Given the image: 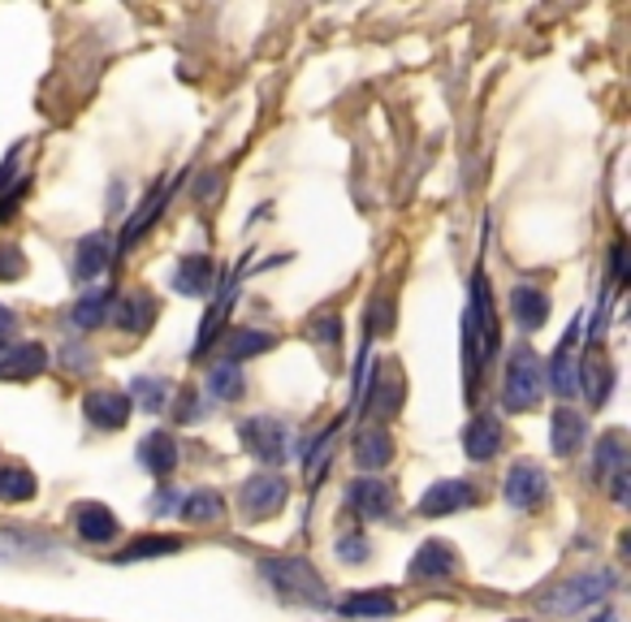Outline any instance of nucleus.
Returning <instances> with one entry per match:
<instances>
[{"mask_svg": "<svg viewBox=\"0 0 631 622\" xmlns=\"http://www.w3.org/2000/svg\"><path fill=\"white\" fill-rule=\"evenodd\" d=\"M260 575L269 579V588L285 606H307V610L329 606V588L307 557H269V562H260Z\"/></svg>", "mask_w": 631, "mask_h": 622, "instance_id": "f257e3e1", "label": "nucleus"}, {"mask_svg": "<svg viewBox=\"0 0 631 622\" xmlns=\"http://www.w3.org/2000/svg\"><path fill=\"white\" fill-rule=\"evenodd\" d=\"M545 394V372L532 346H515L506 359V385H502V407L506 411H528Z\"/></svg>", "mask_w": 631, "mask_h": 622, "instance_id": "f03ea898", "label": "nucleus"}, {"mask_svg": "<svg viewBox=\"0 0 631 622\" xmlns=\"http://www.w3.org/2000/svg\"><path fill=\"white\" fill-rule=\"evenodd\" d=\"M610 588H615V575H610V570H584V575L562 579L554 592H545V597H541V610H550V614H575V610H584V606L606 601Z\"/></svg>", "mask_w": 631, "mask_h": 622, "instance_id": "7ed1b4c3", "label": "nucleus"}, {"mask_svg": "<svg viewBox=\"0 0 631 622\" xmlns=\"http://www.w3.org/2000/svg\"><path fill=\"white\" fill-rule=\"evenodd\" d=\"M238 441L247 445V454H256L260 463H285L294 450V432L281 423L278 415H251V419H243L238 423Z\"/></svg>", "mask_w": 631, "mask_h": 622, "instance_id": "20e7f679", "label": "nucleus"}, {"mask_svg": "<svg viewBox=\"0 0 631 622\" xmlns=\"http://www.w3.org/2000/svg\"><path fill=\"white\" fill-rule=\"evenodd\" d=\"M502 493H506V501H510L515 510H541V506L550 501V476H545V467H541V463L519 459V463L506 472Z\"/></svg>", "mask_w": 631, "mask_h": 622, "instance_id": "39448f33", "label": "nucleus"}, {"mask_svg": "<svg viewBox=\"0 0 631 622\" xmlns=\"http://www.w3.org/2000/svg\"><path fill=\"white\" fill-rule=\"evenodd\" d=\"M285 497H290V484L281 480V476H273V472H260V476L243 480V488H238L243 519H251V523L273 519L281 506H285Z\"/></svg>", "mask_w": 631, "mask_h": 622, "instance_id": "423d86ee", "label": "nucleus"}, {"mask_svg": "<svg viewBox=\"0 0 631 622\" xmlns=\"http://www.w3.org/2000/svg\"><path fill=\"white\" fill-rule=\"evenodd\" d=\"M623 432L615 428V432H606L601 441H597V463H593V476L601 484H610V493H615V501H628V450H623Z\"/></svg>", "mask_w": 631, "mask_h": 622, "instance_id": "0eeeda50", "label": "nucleus"}, {"mask_svg": "<svg viewBox=\"0 0 631 622\" xmlns=\"http://www.w3.org/2000/svg\"><path fill=\"white\" fill-rule=\"evenodd\" d=\"M467 506H476V484L472 480H437L420 501H416V510H420L424 519L459 514V510H467Z\"/></svg>", "mask_w": 631, "mask_h": 622, "instance_id": "6e6552de", "label": "nucleus"}, {"mask_svg": "<svg viewBox=\"0 0 631 622\" xmlns=\"http://www.w3.org/2000/svg\"><path fill=\"white\" fill-rule=\"evenodd\" d=\"M347 501H351L363 519H394V510H398V493H394V484L376 480V476L354 480L351 488H347Z\"/></svg>", "mask_w": 631, "mask_h": 622, "instance_id": "1a4fd4ad", "label": "nucleus"}, {"mask_svg": "<svg viewBox=\"0 0 631 622\" xmlns=\"http://www.w3.org/2000/svg\"><path fill=\"white\" fill-rule=\"evenodd\" d=\"M82 415H87L95 428L117 432V428L131 423V398L117 394V389H91V394L82 398Z\"/></svg>", "mask_w": 631, "mask_h": 622, "instance_id": "9d476101", "label": "nucleus"}, {"mask_svg": "<svg viewBox=\"0 0 631 622\" xmlns=\"http://www.w3.org/2000/svg\"><path fill=\"white\" fill-rule=\"evenodd\" d=\"M70 519H74V532H78L87 545H104V541L117 536V514H113L109 506H100V501H78L70 510Z\"/></svg>", "mask_w": 631, "mask_h": 622, "instance_id": "9b49d317", "label": "nucleus"}, {"mask_svg": "<svg viewBox=\"0 0 631 622\" xmlns=\"http://www.w3.org/2000/svg\"><path fill=\"white\" fill-rule=\"evenodd\" d=\"M113 264V242L109 234H87L78 238V251H74V281H100Z\"/></svg>", "mask_w": 631, "mask_h": 622, "instance_id": "f8f14e48", "label": "nucleus"}, {"mask_svg": "<svg viewBox=\"0 0 631 622\" xmlns=\"http://www.w3.org/2000/svg\"><path fill=\"white\" fill-rule=\"evenodd\" d=\"M575 342H579V325L566 329V338L554 350V367H550V385L559 398H571L579 394V363H575Z\"/></svg>", "mask_w": 631, "mask_h": 622, "instance_id": "ddd939ff", "label": "nucleus"}, {"mask_svg": "<svg viewBox=\"0 0 631 622\" xmlns=\"http://www.w3.org/2000/svg\"><path fill=\"white\" fill-rule=\"evenodd\" d=\"M351 459H354V467H363V472L390 467V459H394V437H390L385 428H363V432L354 437Z\"/></svg>", "mask_w": 631, "mask_h": 622, "instance_id": "4468645a", "label": "nucleus"}, {"mask_svg": "<svg viewBox=\"0 0 631 622\" xmlns=\"http://www.w3.org/2000/svg\"><path fill=\"white\" fill-rule=\"evenodd\" d=\"M510 312H515V320H519L523 333H537L550 320V294L537 290V285H515L510 290Z\"/></svg>", "mask_w": 631, "mask_h": 622, "instance_id": "2eb2a0df", "label": "nucleus"}, {"mask_svg": "<svg viewBox=\"0 0 631 622\" xmlns=\"http://www.w3.org/2000/svg\"><path fill=\"white\" fill-rule=\"evenodd\" d=\"M459 570V553L446 541H424L412 557V579H450Z\"/></svg>", "mask_w": 631, "mask_h": 622, "instance_id": "dca6fc26", "label": "nucleus"}, {"mask_svg": "<svg viewBox=\"0 0 631 622\" xmlns=\"http://www.w3.org/2000/svg\"><path fill=\"white\" fill-rule=\"evenodd\" d=\"M584 437H588V423H584V415L571 411V407H559V411H554V423H550V445H554V454H559V459H571V454H579Z\"/></svg>", "mask_w": 631, "mask_h": 622, "instance_id": "f3484780", "label": "nucleus"}, {"mask_svg": "<svg viewBox=\"0 0 631 622\" xmlns=\"http://www.w3.org/2000/svg\"><path fill=\"white\" fill-rule=\"evenodd\" d=\"M44 363H48V350L40 342L9 346V354L0 359V376H4V381H31V376L44 372Z\"/></svg>", "mask_w": 631, "mask_h": 622, "instance_id": "a211bd4d", "label": "nucleus"}, {"mask_svg": "<svg viewBox=\"0 0 631 622\" xmlns=\"http://www.w3.org/2000/svg\"><path fill=\"white\" fill-rule=\"evenodd\" d=\"M212 281H216V264L209 256H182V264L173 273V290L187 294V298H204L212 290Z\"/></svg>", "mask_w": 631, "mask_h": 622, "instance_id": "6ab92c4d", "label": "nucleus"}, {"mask_svg": "<svg viewBox=\"0 0 631 622\" xmlns=\"http://www.w3.org/2000/svg\"><path fill=\"white\" fill-rule=\"evenodd\" d=\"M139 463L151 472V476H173V467H178V441L169 437V432H147L139 441Z\"/></svg>", "mask_w": 631, "mask_h": 622, "instance_id": "aec40b11", "label": "nucleus"}, {"mask_svg": "<svg viewBox=\"0 0 631 622\" xmlns=\"http://www.w3.org/2000/svg\"><path fill=\"white\" fill-rule=\"evenodd\" d=\"M497 445H502V428H497V419L493 415H476L472 423H467V432H463V450H467V459L472 463H485L497 454Z\"/></svg>", "mask_w": 631, "mask_h": 622, "instance_id": "412c9836", "label": "nucleus"}, {"mask_svg": "<svg viewBox=\"0 0 631 622\" xmlns=\"http://www.w3.org/2000/svg\"><path fill=\"white\" fill-rule=\"evenodd\" d=\"M156 320V303L147 298V294H122L117 303H113V325L117 329H126V333H143L147 325Z\"/></svg>", "mask_w": 631, "mask_h": 622, "instance_id": "4be33fe9", "label": "nucleus"}, {"mask_svg": "<svg viewBox=\"0 0 631 622\" xmlns=\"http://www.w3.org/2000/svg\"><path fill=\"white\" fill-rule=\"evenodd\" d=\"M398 610V597L394 592H385V588H376V592H354L342 601V614L347 619H390Z\"/></svg>", "mask_w": 631, "mask_h": 622, "instance_id": "5701e85b", "label": "nucleus"}, {"mask_svg": "<svg viewBox=\"0 0 631 622\" xmlns=\"http://www.w3.org/2000/svg\"><path fill=\"white\" fill-rule=\"evenodd\" d=\"M182 519H191V523H221L225 519V497L221 493H212V488H200V493H191L187 501H182Z\"/></svg>", "mask_w": 631, "mask_h": 622, "instance_id": "b1692460", "label": "nucleus"}, {"mask_svg": "<svg viewBox=\"0 0 631 622\" xmlns=\"http://www.w3.org/2000/svg\"><path fill=\"white\" fill-rule=\"evenodd\" d=\"M209 398L212 403H234V398H243V372H238V363H212L209 372Z\"/></svg>", "mask_w": 631, "mask_h": 622, "instance_id": "393cba45", "label": "nucleus"}, {"mask_svg": "<svg viewBox=\"0 0 631 622\" xmlns=\"http://www.w3.org/2000/svg\"><path fill=\"white\" fill-rule=\"evenodd\" d=\"M182 536H139L131 541L126 550L117 553V562H147V557H169V553H182Z\"/></svg>", "mask_w": 631, "mask_h": 622, "instance_id": "a878e982", "label": "nucleus"}, {"mask_svg": "<svg viewBox=\"0 0 631 622\" xmlns=\"http://www.w3.org/2000/svg\"><path fill=\"white\" fill-rule=\"evenodd\" d=\"M169 195H173V186H160V191H156V195H151V200L143 204V212H135V216H131V225L122 229V251H131V247L139 242L143 229H147V225H151V220H156V216L165 212V204H169Z\"/></svg>", "mask_w": 631, "mask_h": 622, "instance_id": "bb28decb", "label": "nucleus"}, {"mask_svg": "<svg viewBox=\"0 0 631 622\" xmlns=\"http://www.w3.org/2000/svg\"><path fill=\"white\" fill-rule=\"evenodd\" d=\"M273 333H264V329H234L229 338H225V350H229V363H238V359H251V354H264V350H273Z\"/></svg>", "mask_w": 631, "mask_h": 622, "instance_id": "cd10ccee", "label": "nucleus"}, {"mask_svg": "<svg viewBox=\"0 0 631 622\" xmlns=\"http://www.w3.org/2000/svg\"><path fill=\"white\" fill-rule=\"evenodd\" d=\"M35 497V476L26 467H4L0 472V501L18 506V501H31Z\"/></svg>", "mask_w": 631, "mask_h": 622, "instance_id": "c85d7f7f", "label": "nucleus"}, {"mask_svg": "<svg viewBox=\"0 0 631 622\" xmlns=\"http://www.w3.org/2000/svg\"><path fill=\"white\" fill-rule=\"evenodd\" d=\"M113 307V298L109 294H87V298H78V307L70 312V320L78 329H95V325H104V312Z\"/></svg>", "mask_w": 631, "mask_h": 622, "instance_id": "c756f323", "label": "nucleus"}, {"mask_svg": "<svg viewBox=\"0 0 631 622\" xmlns=\"http://www.w3.org/2000/svg\"><path fill=\"white\" fill-rule=\"evenodd\" d=\"M307 338L320 346H342V316L338 312H316L307 320Z\"/></svg>", "mask_w": 631, "mask_h": 622, "instance_id": "7c9ffc66", "label": "nucleus"}, {"mask_svg": "<svg viewBox=\"0 0 631 622\" xmlns=\"http://www.w3.org/2000/svg\"><path fill=\"white\" fill-rule=\"evenodd\" d=\"M44 553L48 550V541H40V536H22V532H0V557H9V553Z\"/></svg>", "mask_w": 631, "mask_h": 622, "instance_id": "2f4dec72", "label": "nucleus"}, {"mask_svg": "<svg viewBox=\"0 0 631 622\" xmlns=\"http://www.w3.org/2000/svg\"><path fill=\"white\" fill-rule=\"evenodd\" d=\"M135 398H139L147 411H160V407H165V385H160L156 376H139V381H135Z\"/></svg>", "mask_w": 631, "mask_h": 622, "instance_id": "473e14b6", "label": "nucleus"}, {"mask_svg": "<svg viewBox=\"0 0 631 622\" xmlns=\"http://www.w3.org/2000/svg\"><path fill=\"white\" fill-rule=\"evenodd\" d=\"M338 557L342 562H368V541L363 536H342L338 541Z\"/></svg>", "mask_w": 631, "mask_h": 622, "instance_id": "72a5a7b5", "label": "nucleus"}, {"mask_svg": "<svg viewBox=\"0 0 631 622\" xmlns=\"http://www.w3.org/2000/svg\"><path fill=\"white\" fill-rule=\"evenodd\" d=\"M66 367H70V372H91L95 359H91L87 350H66Z\"/></svg>", "mask_w": 631, "mask_h": 622, "instance_id": "f704fd0d", "label": "nucleus"}, {"mask_svg": "<svg viewBox=\"0 0 631 622\" xmlns=\"http://www.w3.org/2000/svg\"><path fill=\"white\" fill-rule=\"evenodd\" d=\"M610 269H615V281H628V260H623V242H615V251H610Z\"/></svg>", "mask_w": 631, "mask_h": 622, "instance_id": "c9c22d12", "label": "nucleus"}, {"mask_svg": "<svg viewBox=\"0 0 631 622\" xmlns=\"http://www.w3.org/2000/svg\"><path fill=\"white\" fill-rule=\"evenodd\" d=\"M13 329H18V316L0 307V346H9V338H13Z\"/></svg>", "mask_w": 631, "mask_h": 622, "instance_id": "e433bc0d", "label": "nucleus"}, {"mask_svg": "<svg viewBox=\"0 0 631 622\" xmlns=\"http://www.w3.org/2000/svg\"><path fill=\"white\" fill-rule=\"evenodd\" d=\"M597 622H619V619H615V614H601V619H597Z\"/></svg>", "mask_w": 631, "mask_h": 622, "instance_id": "4c0bfd02", "label": "nucleus"}]
</instances>
